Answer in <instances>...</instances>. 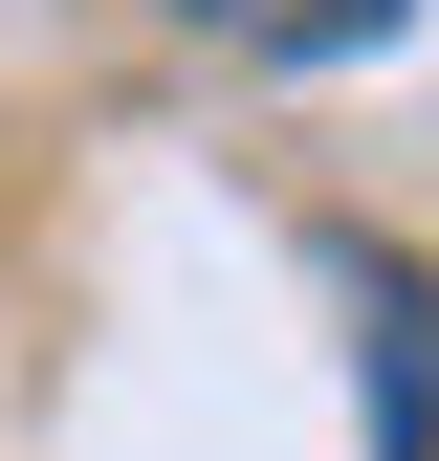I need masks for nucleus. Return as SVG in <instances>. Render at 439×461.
Masks as SVG:
<instances>
[{"label": "nucleus", "instance_id": "obj_1", "mask_svg": "<svg viewBox=\"0 0 439 461\" xmlns=\"http://www.w3.org/2000/svg\"><path fill=\"white\" fill-rule=\"evenodd\" d=\"M352 374H373V461H439V285L352 242Z\"/></svg>", "mask_w": 439, "mask_h": 461}, {"label": "nucleus", "instance_id": "obj_2", "mask_svg": "<svg viewBox=\"0 0 439 461\" xmlns=\"http://www.w3.org/2000/svg\"><path fill=\"white\" fill-rule=\"evenodd\" d=\"M220 67H373V44L417 23V0H176Z\"/></svg>", "mask_w": 439, "mask_h": 461}]
</instances>
